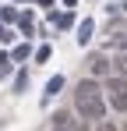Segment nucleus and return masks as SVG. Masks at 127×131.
I'll return each mask as SVG.
<instances>
[{"label":"nucleus","mask_w":127,"mask_h":131,"mask_svg":"<svg viewBox=\"0 0 127 131\" xmlns=\"http://www.w3.org/2000/svg\"><path fill=\"white\" fill-rule=\"evenodd\" d=\"M74 110H78V117H85L88 124H99L106 121V96H103V85L95 82V78H81L78 85H74Z\"/></svg>","instance_id":"f257e3e1"},{"label":"nucleus","mask_w":127,"mask_h":131,"mask_svg":"<svg viewBox=\"0 0 127 131\" xmlns=\"http://www.w3.org/2000/svg\"><path fill=\"white\" fill-rule=\"evenodd\" d=\"M109 74H113V64H109V53H103V50H95V53L88 57V78H95V82L103 78V82H106Z\"/></svg>","instance_id":"f03ea898"},{"label":"nucleus","mask_w":127,"mask_h":131,"mask_svg":"<svg viewBox=\"0 0 127 131\" xmlns=\"http://www.w3.org/2000/svg\"><path fill=\"white\" fill-rule=\"evenodd\" d=\"M106 106L113 113H127V92H106Z\"/></svg>","instance_id":"7ed1b4c3"},{"label":"nucleus","mask_w":127,"mask_h":131,"mask_svg":"<svg viewBox=\"0 0 127 131\" xmlns=\"http://www.w3.org/2000/svg\"><path fill=\"white\" fill-rule=\"evenodd\" d=\"M109 64H113V74L127 78V53H113V57H109Z\"/></svg>","instance_id":"20e7f679"},{"label":"nucleus","mask_w":127,"mask_h":131,"mask_svg":"<svg viewBox=\"0 0 127 131\" xmlns=\"http://www.w3.org/2000/svg\"><path fill=\"white\" fill-rule=\"evenodd\" d=\"M106 92H127V78L109 74V78H106Z\"/></svg>","instance_id":"39448f33"},{"label":"nucleus","mask_w":127,"mask_h":131,"mask_svg":"<svg viewBox=\"0 0 127 131\" xmlns=\"http://www.w3.org/2000/svg\"><path fill=\"white\" fill-rule=\"evenodd\" d=\"M88 39H92V21H88V18H85V21L78 25V43L85 46V43H88Z\"/></svg>","instance_id":"423d86ee"},{"label":"nucleus","mask_w":127,"mask_h":131,"mask_svg":"<svg viewBox=\"0 0 127 131\" xmlns=\"http://www.w3.org/2000/svg\"><path fill=\"white\" fill-rule=\"evenodd\" d=\"M60 89H64V78H60V74H57V78H49V85H46V99H53Z\"/></svg>","instance_id":"0eeeda50"},{"label":"nucleus","mask_w":127,"mask_h":131,"mask_svg":"<svg viewBox=\"0 0 127 131\" xmlns=\"http://www.w3.org/2000/svg\"><path fill=\"white\" fill-rule=\"evenodd\" d=\"M46 57H49V46H39V50H35V60H39V64H42Z\"/></svg>","instance_id":"6e6552de"},{"label":"nucleus","mask_w":127,"mask_h":131,"mask_svg":"<svg viewBox=\"0 0 127 131\" xmlns=\"http://www.w3.org/2000/svg\"><path fill=\"white\" fill-rule=\"evenodd\" d=\"M99 131H117V124H109V121H99Z\"/></svg>","instance_id":"1a4fd4ad"},{"label":"nucleus","mask_w":127,"mask_h":131,"mask_svg":"<svg viewBox=\"0 0 127 131\" xmlns=\"http://www.w3.org/2000/svg\"><path fill=\"white\" fill-rule=\"evenodd\" d=\"M0 43H11V32H7L4 25H0Z\"/></svg>","instance_id":"9d476101"},{"label":"nucleus","mask_w":127,"mask_h":131,"mask_svg":"<svg viewBox=\"0 0 127 131\" xmlns=\"http://www.w3.org/2000/svg\"><path fill=\"white\" fill-rule=\"evenodd\" d=\"M7 64H11V57H7V53H0V71H7Z\"/></svg>","instance_id":"9b49d317"}]
</instances>
